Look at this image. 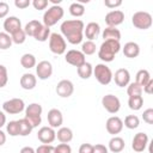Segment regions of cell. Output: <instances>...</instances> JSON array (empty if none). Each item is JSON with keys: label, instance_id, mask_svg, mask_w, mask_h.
Listing matches in <instances>:
<instances>
[{"label": "cell", "instance_id": "obj_1", "mask_svg": "<svg viewBox=\"0 0 153 153\" xmlns=\"http://www.w3.org/2000/svg\"><path fill=\"white\" fill-rule=\"evenodd\" d=\"M84 27L85 24L80 19H69L62 22L60 30L63 38H66L71 44H79L84 38Z\"/></svg>", "mask_w": 153, "mask_h": 153}, {"label": "cell", "instance_id": "obj_2", "mask_svg": "<svg viewBox=\"0 0 153 153\" xmlns=\"http://www.w3.org/2000/svg\"><path fill=\"white\" fill-rule=\"evenodd\" d=\"M121 50V44L118 41H104L98 50V57L104 62H111L115 55Z\"/></svg>", "mask_w": 153, "mask_h": 153}, {"label": "cell", "instance_id": "obj_3", "mask_svg": "<svg viewBox=\"0 0 153 153\" xmlns=\"http://www.w3.org/2000/svg\"><path fill=\"white\" fill-rule=\"evenodd\" d=\"M42 111H43V108L38 103H31L25 108V118L27 120V122L31 124L32 128H36L41 124Z\"/></svg>", "mask_w": 153, "mask_h": 153}, {"label": "cell", "instance_id": "obj_4", "mask_svg": "<svg viewBox=\"0 0 153 153\" xmlns=\"http://www.w3.org/2000/svg\"><path fill=\"white\" fill-rule=\"evenodd\" d=\"M63 14H65V11L60 5L50 6L43 14V25L48 27L54 26L59 20L63 18Z\"/></svg>", "mask_w": 153, "mask_h": 153}, {"label": "cell", "instance_id": "obj_5", "mask_svg": "<svg viewBox=\"0 0 153 153\" xmlns=\"http://www.w3.org/2000/svg\"><path fill=\"white\" fill-rule=\"evenodd\" d=\"M131 24L139 30H147L152 26L153 18L146 11H137L131 16Z\"/></svg>", "mask_w": 153, "mask_h": 153}, {"label": "cell", "instance_id": "obj_6", "mask_svg": "<svg viewBox=\"0 0 153 153\" xmlns=\"http://www.w3.org/2000/svg\"><path fill=\"white\" fill-rule=\"evenodd\" d=\"M49 49L55 55H62V54L66 53L67 43H66V39L63 38V36L61 33H57V32L50 33V37H49Z\"/></svg>", "mask_w": 153, "mask_h": 153}, {"label": "cell", "instance_id": "obj_7", "mask_svg": "<svg viewBox=\"0 0 153 153\" xmlns=\"http://www.w3.org/2000/svg\"><path fill=\"white\" fill-rule=\"evenodd\" d=\"M93 75L100 85H109L112 80V72L105 63H98L93 67Z\"/></svg>", "mask_w": 153, "mask_h": 153}, {"label": "cell", "instance_id": "obj_8", "mask_svg": "<svg viewBox=\"0 0 153 153\" xmlns=\"http://www.w3.org/2000/svg\"><path fill=\"white\" fill-rule=\"evenodd\" d=\"M2 110L10 115H17L25 110V103L20 98H12L2 103Z\"/></svg>", "mask_w": 153, "mask_h": 153}, {"label": "cell", "instance_id": "obj_9", "mask_svg": "<svg viewBox=\"0 0 153 153\" xmlns=\"http://www.w3.org/2000/svg\"><path fill=\"white\" fill-rule=\"evenodd\" d=\"M102 105L109 114H116L121 109V100L115 94H105L102 98Z\"/></svg>", "mask_w": 153, "mask_h": 153}, {"label": "cell", "instance_id": "obj_10", "mask_svg": "<svg viewBox=\"0 0 153 153\" xmlns=\"http://www.w3.org/2000/svg\"><path fill=\"white\" fill-rule=\"evenodd\" d=\"M65 60L67 63L74 66V67H79L81 66L84 62H86V59H85V55L81 53V50H76V49H71L66 53L65 55Z\"/></svg>", "mask_w": 153, "mask_h": 153}, {"label": "cell", "instance_id": "obj_11", "mask_svg": "<svg viewBox=\"0 0 153 153\" xmlns=\"http://www.w3.org/2000/svg\"><path fill=\"white\" fill-rule=\"evenodd\" d=\"M149 143V139H148V135L146 133H137L134 135L133 137V141H131V148L134 149V152L136 153H140V152H143L146 149V147L148 146Z\"/></svg>", "mask_w": 153, "mask_h": 153}, {"label": "cell", "instance_id": "obj_12", "mask_svg": "<svg viewBox=\"0 0 153 153\" xmlns=\"http://www.w3.org/2000/svg\"><path fill=\"white\" fill-rule=\"evenodd\" d=\"M55 91H56L57 96H60L61 98H68L74 92V85H73V82L71 80L63 79V80H60L57 82Z\"/></svg>", "mask_w": 153, "mask_h": 153}, {"label": "cell", "instance_id": "obj_13", "mask_svg": "<svg viewBox=\"0 0 153 153\" xmlns=\"http://www.w3.org/2000/svg\"><path fill=\"white\" fill-rule=\"evenodd\" d=\"M105 128L106 131L114 136H116L117 134H120L123 129V121L118 117V116H111L106 120L105 123Z\"/></svg>", "mask_w": 153, "mask_h": 153}, {"label": "cell", "instance_id": "obj_14", "mask_svg": "<svg viewBox=\"0 0 153 153\" xmlns=\"http://www.w3.org/2000/svg\"><path fill=\"white\" fill-rule=\"evenodd\" d=\"M53 74V66L49 61L43 60L36 65V75L41 80H47Z\"/></svg>", "mask_w": 153, "mask_h": 153}, {"label": "cell", "instance_id": "obj_15", "mask_svg": "<svg viewBox=\"0 0 153 153\" xmlns=\"http://www.w3.org/2000/svg\"><path fill=\"white\" fill-rule=\"evenodd\" d=\"M124 20V13L121 10H112L106 13L105 16V23L110 27H116L117 25L122 24Z\"/></svg>", "mask_w": 153, "mask_h": 153}, {"label": "cell", "instance_id": "obj_16", "mask_svg": "<svg viewBox=\"0 0 153 153\" xmlns=\"http://www.w3.org/2000/svg\"><path fill=\"white\" fill-rule=\"evenodd\" d=\"M37 139L44 145H50L56 139V131L51 127H42L37 133Z\"/></svg>", "mask_w": 153, "mask_h": 153}, {"label": "cell", "instance_id": "obj_17", "mask_svg": "<svg viewBox=\"0 0 153 153\" xmlns=\"http://www.w3.org/2000/svg\"><path fill=\"white\" fill-rule=\"evenodd\" d=\"M22 29V22L16 16H10L4 20V30L10 36Z\"/></svg>", "mask_w": 153, "mask_h": 153}, {"label": "cell", "instance_id": "obj_18", "mask_svg": "<svg viewBox=\"0 0 153 153\" xmlns=\"http://www.w3.org/2000/svg\"><path fill=\"white\" fill-rule=\"evenodd\" d=\"M47 120H48V123H49V127L51 128H60L63 123V116H62V112L59 110V109H50L48 111V115H47Z\"/></svg>", "mask_w": 153, "mask_h": 153}, {"label": "cell", "instance_id": "obj_19", "mask_svg": "<svg viewBox=\"0 0 153 153\" xmlns=\"http://www.w3.org/2000/svg\"><path fill=\"white\" fill-rule=\"evenodd\" d=\"M112 79L115 80V84L118 87H124L128 86L130 82V73L126 68H120L115 72V75H112Z\"/></svg>", "mask_w": 153, "mask_h": 153}, {"label": "cell", "instance_id": "obj_20", "mask_svg": "<svg viewBox=\"0 0 153 153\" xmlns=\"http://www.w3.org/2000/svg\"><path fill=\"white\" fill-rule=\"evenodd\" d=\"M99 33H100V26L96 22H91L84 27V36L87 38V41L96 39L99 36Z\"/></svg>", "mask_w": 153, "mask_h": 153}, {"label": "cell", "instance_id": "obj_21", "mask_svg": "<svg viewBox=\"0 0 153 153\" xmlns=\"http://www.w3.org/2000/svg\"><path fill=\"white\" fill-rule=\"evenodd\" d=\"M19 84H20L22 88H24V90H27V91L33 90L36 87V84H37V78L32 73H24L20 76Z\"/></svg>", "mask_w": 153, "mask_h": 153}, {"label": "cell", "instance_id": "obj_22", "mask_svg": "<svg viewBox=\"0 0 153 153\" xmlns=\"http://www.w3.org/2000/svg\"><path fill=\"white\" fill-rule=\"evenodd\" d=\"M122 50H123V55L128 59H135L140 54V47L135 42H127L122 48Z\"/></svg>", "mask_w": 153, "mask_h": 153}, {"label": "cell", "instance_id": "obj_23", "mask_svg": "<svg viewBox=\"0 0 153 153\" xmlns=\"http://www.w3.org/2000/svg\"><path fill=\"white\" fill-rule=\"evenodd\" d=\"M126 147V142L121 137V136H114L110 139L109 141V146H108V149L111 151L112 153H120Z\"/></svg>", "mask_w": 153, "mask_h": 153}, {"label": "cell", "instance_id": "obj_24", "mask_svg": "<svg viewBox=\"0 0 153 153\" xmlns=\"http://www.w3.org/2000/svg\"><path fill=\"white\" fill-rule=\"evenodd\" d=\"M56 137L61 143H68L73 140V131L68 127H60L56 133Z\"/></svg>", "mask_w": 153, "mask_h": 153}, {"label": "cell", "instance_id": "obj_25", "mask_svg": "<svg viewBox=\"0 0 153 153\" xmlns=\"http://www.w3.org/2000/svg\"><path fill=\"white\" fill-rule=\"evenodd\" d=\"M102 37L104 41H118L121 39V31L116 27H110L108 26L106 29H104Z\"/></svg>", "mask_w": 153, "mask_h": 153}, {"label": "cell", "instance_id": "obj_26", "mask_svg": "<svg viewBox=\"0 0 153 153\" xmlns=\"http://www.w3.org/2000/svg\"><path fill=\"white\" fill-rule=\"evenodd\" d=\"M76 72H78V75L81 78V79H90L91 75L93 74V67L90 62H84L81 66H79L76 68Z\"/></svg>", "mask_w": 153, "mask_h": 153}, {"label": "cell", "instance_id": "obj_27", "mask_svg": "<svg viewBox=\"0 0 153 153\" xmlns=\"http://www.w3.org/2000/svg\"><path fill=\"white\" fill-rule=\"evenodd\" d=\"M41 25H42L41 22H38V20H36V19H32V20H30L29 23H26V25H25V27H24L23 30H24V32L26 33V36L33 37L35 33L37 32V30L41 27Z\"/></svg>", "mask_w": 153, "mask_h": 153}, {"label": "cell", "instance_id": "obj_28", "mask_svg": "<svg viewBox=\"0 0 153 153\" xmlns=\"http://www.w3.org/2000/svg\"><path fill=\"white\" fill-rule=\"evenodd\" d=\"M151 79H152L151 78V74H149V72L147 69H140L136 73V75H135V82L137 85H140L141 87H143Z\"/></svg>", "mask_w": 153, "mask_h": 153}, {"label": "cell", "instance_id": "obj_29", "mask_svg": "<svg viewBox=\"0 0 153 153\" xmlns=\"http://www.w3.org/2000/svg\"><path fill=\"white\" fill-rule=\"evenodd\" d=\"M49 37H50V29L43 24L41 25V27L37 30V32L33 36V38L38 42H45L49 39Z\"/></svg>", "mask_w": 153, "mask_h": 153}, {"label": "cell", "instance_id": "obj_30", "mask_svg": "<svg viewBox=\"0 0 153 153\" xmlns=\"http://www.w3.org/2000/svg\"><path fill=\"white\" fill-rule=\"evenodd\" d=\"M20 65H22L23 68H26V69H30V68L35 67L36 66V57H35V55H32L30 53H26V54L22 55Z\"/></svg>", "mask_w": 153, "mask_h": 153}, {"label": "cell", "instance_id": "obj_31", "mask_svg": "<svg viewBox=\"0 0 153 153\" xmlns=\"http://www.w3.org/2000/svg\"><path fill=\"white\" fill-rule=\"evenodd\" d=\"M18 124H19V135L20 136H27L33 129L25 117L18 120Z\"/></svg>", "mask_w": 153, "mask_h": 153}, {"label": "cell", "instance_id": "obj_32", "mask_svg": "<svg viewBox=\"0 0 153 153\" xmlns=\"http://www.w3.org/2000/svg\"><path fill=\"white\" fill-rule=\"evenodd\" d=\"M143 105V98L142 96H134V97H129L128 99V106L129 109L134 110V111H137L142 108Z\"/></svg>", "mask_w": 153, "mask_h": 153}, {"label": "cell", "instance_id": "obj_33", "mask_svg": "<svg viewBox=\"0 0 153 153\" xmlns=\"http://www.w3.org/2000/svg\"><path fill=\"white\" fill-rule=\"evenodd\" d=\"M69 13L73 16V17H81V16H84V13H85V6L82 5V4H80V2H72L71 5H69Z\"/></svg>", "mask_w": 153, "mask_h": 153}, {"label": "cell", "instance_id": "obj_34", "mask_svg": "<svg viewBox=\"0 0 153 153\" xmlns=\"http://www.w3.org/2000/svg\"><path fill=\"white\" fill-rule=\"evenodd\" d=\"M123 126L127 127L128 129H136L140 126V120L136 115H128L124 118Z\"/></svg>", "mask_w": 153, "mask_h": 153}, {"label": "cell", "instance_id": "obj_35", "mask_svg": "<svg viewBox=\"0 0 153 153\" xmlns=\"http://www.w3.org/2000/svg\"><path fill=\"white\" fill-rule=\"evenodd\" d=\"M96 43L93 41H86L81 44V53L84 55H93L96 53Z\"/></svg>", "mask_w": 153, "mask_h": 153}, {"label": "cell", "instance_id": "obj_36", "mask_svg": "<svg viewBox=\"0 0 153 153\" xmlns=\"http://www.w3.org/2000/svg\"><path fill=\"white\" fill-rule=\"evenodd\" d=\"M127 94L129 97L141 96L142 94V87L140 85H137L136 82H129L128 87H127Z\"/></svg>", "mask_w": 153, "mask_h": 153}, {"label": "cell", "instance_id": "obj_37", "mask_svg": "<svg viewBox=\"0 0 153 153\" xmlns=\"http://www.w3.org/2000/svg\"><path fill=\"white\" fill-rule=\"evenodd\" d=\"M12 45V38L8 33H6L5 31L4 32H0V49L1 50H6L8 48H11Z\"/></svg>", "mask_w": 153, "mask_h": 153}, {"label": "cell", "instance_id": "obj_38", "mask_svg": "<svg viewBox=\"0 0 153 153\" xmlns=\"http://www.w3.org/2000/svg\"><path fill=\"white\" fill-rule=\"evenodd\" d=\"M6 131L11 136H18L19 135V124H18V121H10L6 124Z\"/></svg>", "mask_w": 153, "mask_h": 153}, {"label": "cell", "instance_id": "obj_39", "mask_svg": "<svg viewBox=\"0 0 153 153\" xmlns=\"http://www.w3.org/2000/svg\"><path fill=\"white\" fill-rule=\"evenodd\" d=\"M11 38H12V43H16V44H23L26 39V33L24 32L23 29L18 30L17 32L12 33L11 35Z\"/></svg>", "mask_w": 153, "mask_h": 153}, {"label": "cell", "instance_id": "obj_40", "mask_svg": "<svg viewBox=\"0 0 153 153\" xmlns=\"http://www.w3.org/2000/svg\"><path fill=\"white\" fill-rule=\"evenodd\" d=\"M8 82V73L7 68L4 65H0V88L5 87Z\"/></svg>", "mask_w": 153, "mask_h": 153}, {"label": "cell", "instance_id": "obj_41", "mask_svg": "<svg viewBox=\"0 0 153 153\" xmlns=\"http://www.w3.org/2000/svg\"><path fill=\"white\" fill-rule=\"evenodd\" d=\"M142 120L143 122H146L147 124H153V109L148 108L143 111L142 114Z\"/></svg>", "mask_w": 153, "mask_h": 153}, {"label": "cell", "instance_id": "obj_42", "mask_svg": "<svg viewBox=\"0 0 153 153\" xmlns=\"http://www.w3.org/2000/svg\"><path fill=\"white\" fill-rule=\"evenodd\" d=\"M32 6L35 7V10H38V11H42V10H45L47 6H48V0H32Z\"/></svg>", "mask_w": 153, "mask_h": 153}, {"label": "cell", "instance_id": "obj_43", "mask_svg": "<svg viewBox=\"0 0 153 153\" xmlns=\"http://www.w3.org/2000/svg\"><path fill=\"white\" fill-rule=\"evenodd\" d=\"M56 153H72V147L68 143H60L55 147Z\"/></svg>", "mask_w": 153, "mask_h": 153}, {"label": "cell", "instance_id": "obj_44", "mask_svg": "<svg viewBox=\"0 0 153 153\" xmlns=\"http://www.w3.org/2000/svg\"><path fill=\"white\" fill-rule=\"evenodd\" d=\"M8 11H10L8 4L5 2V1H0V19L6 18L7 14H8Z\"/></svg>", "mask_w": 153, "mask_h": 153}, {"label": "cell", "instance_id": "obj_45", "mask_svg": "<svg viewBox=\"0 0 153 153\" xmlns=\"http://www.w3.org/2000/svg\"><path fill=\"white\" fill-rule=\"evenodd\" d=\"M31 5L30 0H14V6L20 10H25Z\"/></svg>", "mask_w": 153, "mask_h": 153}, {"label": "cell", "instance_id": "obj_46", "mask_svg": "<svg viewBox=\"0 0 153 153\" xmlns=\"http://www.w3.org/2000/svg\"><path fill=\"white\" fill-rule=\"evenodd\" d=\"M104 5L108 8H116L122 5V1L121 0H104Z\"/></svg>", "mask_w": 153, "mask_h": 153}, {"label": "cell", "instance_id": "obj_47", "mask_svg": "<svg viewBox=\"0 0 153 153\" xmlns=\"http://www.w3.org/2000/svg\"><path fill=\"white\" fill-rule=\"evenodd\" d=\"M93 152V145L91 143H82L79 147V153H92Z\"/></svg>", "mask_w": 153, "mask_h": 153}, {"label": "cell", "instance_id": "obj_48", "mask_svg": "<svg viewBox=\"0 0 153 153\" xmlns=\"http://www.w3.org/2000/svg\"><path fill=\"white\" fill-rule=\"evenodd\" d=\"M92 153H109V149L106 146L102 145V143H97L93 146V152Z\"/></svg>", "mask_w": 153, "mask_h": 153}, {"label": "cell", "instance_id": "obj_49", "mask_svg": "<svg viewBox=\"0 0 153 153\" xmlns=\"http://www.w3.org/2000/svg\"><path fill=\"white\" fill-rule=\"evenodd\" d=\"M142 91L147 94H152L153 93V79H151L143 87H142Z\"/></svg>", "mask_w": 153, "mask_h": 153}, {"label": "cell", "instance_id": "obj_50", "mask_svg": "<svg viewBox=\"0 0 153 153\" xmlns=\"http://www.w3.org/2000/svg\"><path fill=\"white\" fill-rule=\"evenodd\" d=\"M50 146L51 145H41V146H38L35 151H36V153H49V151H50Z\"/></svg>", "mask_w": 153, "mask_h": 153}, {"label": "cell", "instance_id": "obj_51", "mask_svg": "<svg viewBox=\"0 0 153 153\" xmlns=\"http://www.w3.org/2000/svg\"><path fill=\"white\" fill-rule=\"evenodd\" d=\"M19 153H36V151H35L32 147H30V146H25V147H23V148L20 149Z\"/></svg>", "mask_w": 153, "mask_h": 153}, {"label": "cell", "instance_id": "obj_52", "mask_svg": "<svg viewBox=\"0 0 153 153\" xmlns=\"http://www.w3.org/2000/svg\"><path fill=\"white\" fill-rule=\"evenodd\" d=\"M6 124V115L4 111H0V129Z\"/></svg>", "mask_w": 153, "mask_h": 153}, {"label": "cell", "instance_id": "obj_53", "mask_svg": "<svg viewBox=\"0 0 153 153\" xmlns=\"http://www.w3.org/2000/svg\"><path fill=\"white\" fill-rule=\"evenodd\" d=\"M5 142H6V134L0 129V146L5 145Z\"/></svg>", "mask_w": 153, "mask_h": 153}]
</instances>
